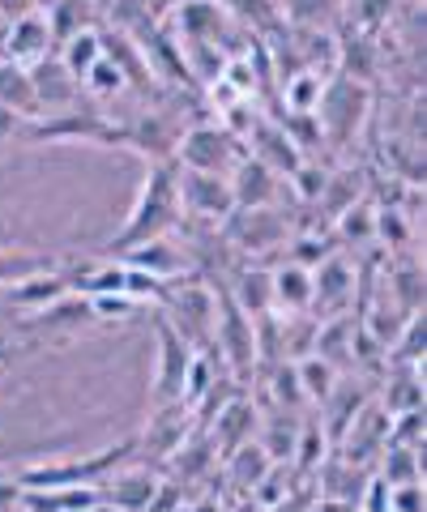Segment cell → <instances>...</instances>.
Returning a JSON list of instances; mask_svg holds the SVG:
<instances>
[{"label": "cell", "mask_w": 427, "mask_h": 512, "mask_svg": "<svg viewBox=\"0 0 427 512\" xmlns=\"http://www.w3.org/2000/svg\"><path fill=\"white\" fill-rule=\"evenodd\" d=\"M295 376H299V389H304L308 402H321V406H325V397L338 389V367L325 363V359H316V355L299 359L295 363Z\"/></svg>", "instance_id": "484cf974"}, {"label": "cell", "mask_w": 427, "mask_h": 512, "mask_svg": "<svg viewBox=\"0 0 427 512\" xmlns=\"http://www.w3.org/2000/svg\"><path fill=\"white\" fill-rule=\"evenodd\" d=\"M223 227H227L231 244L240 252H252V256L274 252L282 239H287V222L278 218L274 205H261V210H231V218Z\"/></svg>", "instance_id": "8fae6325"}, {"label": "cell", "mask_w": 427, "mask_h": 512, "mask_svg": "<svg viewBox=\"0 0 427 512\" xmlns=\"http://www.w3.org/2000/svg\"><path fill=\"white\" fill-rule=\"evenodd\" d=\"M176 188H180V210L193 222H210V227H218V222H227L231 210H235L227 175L176 167Z\"/></svg>", "instance_id": "52a82bcc"}, {"label": "cell", "mask_w": 427, "mask_h": 512, "mask_svg": "<svg viewBox=\"0 0 427 512\" xmlns=\"http://www.w3.org/2000/svg\"><path fill=\"white\" fill-rule=\"evenodd\" d=\"M223 291L235 299V308L248 312L252 320L274 308V282H270V269H261V265L240 269V274H235V282L223 286Z\"/></svg>", "instance_id": "d6986e66"}, {"label": "cell", "mask_w": 427, "mask_h": 512, "mask_svg": "<svg viewBox=\"0 0 427 512\" xmlns=\"http://www.w3.org/2000/svg\"><path fill=\"white\" fill-rule=\"evenodd\" d=\"M137 457V436L120 440V444H107L99 453H86V457H65V461H43V466H22L18 483L22 491H52V487H103L120 466H129Z\"/></svg>", "instance_id": "7a4b0ae2"}, {"label": "cell", "mask_w": 427, "mask_h": 512, "mask_svg": "<svg viewBox=\"0 0 427 512\" xmlns=\"http://www.w3.org/2000/svg\"><path fill=\"white\" fill-rule=\"evenodd\" d=\"M248 141H252V158H261L270 171H278V175H295V167L304 163V154H299L295 146H291V137L282 133V124H270V120H261V124H252V133H248Z\"/></svg>", "instance_id": "ac0fdd59"}, {"label": "cell", "mask_w": 427, "mask_h": 512, "mask_svg": "<svg viewBox=\"0 0 427 512\" xmlns=\"http://www.w3.org/2000/svg\"><path fill=\"white\" fill-rule=\"evenodd\" d=\"M368 116V86L355 82V77H338V82H325V94L316 103V120H321L325 141L334 146H351L355 128Z\"/></svg>", "instance_id": "5b68a950"}, {"label": "cell", "mask_w": 427, "mask_h": 512, "mask_svg": "<svg viewBox=\"0 0 427 512\" xmlns=\"http://www.w3.org/2000/svg\"><path fill=\"white\" fill-rule=\"evenodd\" d=\"M274 282V308L287 312V316H299L312 308V274L304 265H282L270 274Z\"/></svg>", "instance_id": "603a6c76"}, {"label": "cell", "mask_w": 427, "mask_h": 512, "mask_svg": "<svg viewBox=\"0 0 427 512\" xmlns=\"http://www.w3.org/2000/svg\"><path fill=\"white\" fill-rule=\"evenodd\" d=\"M0 107L22 120H39V103H35V86H30L26 64L0 60Z\"/></svg>", "instance_id": "7402d4cb"}, {"label": "cell", "mask_w": 427, "mask_h": 512, "mask_svg": "<svg viewBox=\"0 0 427 512\" xmlns=\"http://www.w3.org/2000/svg\"><path fill=\"white\" fill-rule=\"evenodd\" d=\"M270 466H274L270 453H265L261 444H252V440L231 453V474H235V483H240V487H257L261 478L270 474Z\"/></svg>", "instance_id": "f1b7e54d"}, {"label": "cell", "mask_w": 427, "mask_h": 512, "mask_svg": "<svg viewBox=\"0 0 427 512\" xmlns=\"http://www.w3.org/2000/svg\"><path fill=\"white\" fill-rule=\"evenodd\" d=\"M282 133L291 137V146H295L299 154H308V150H316V146L325 141L321 120H316V111H291V116L282 120Z\"/></svg>", "instance_id": "1f68e13d"}, {"label": "cell", "mask_w": 427, "mask_h": 512, "mask_svg": "<svg viewBox=\"0 0 427 512\" xmlns=\"http://www.w3.org/2000/svg\"><path fill=\"white\" fill-rule=\"evenodd\" d=\"M278 180H282V175L265 167L261 158H252V154L240 158V163L227 171L235 210H261V205H274L278 201Z\"/></svg>", "instance_id": "4fadbf2b"}, {"label": "cell", "mask_w": 427, "mask_h": 512, "mask_svg": "<svg viewBox=\"0 0 427 512\" xmlns=\"http://www.w3.org/2000/svg\"><path fill=\"white\" fill-rule=\"evenodd\" d=\"M282 13H287L291 26L321 30V26L338 13V0H282Z\"/></svg>", "instance_id": "4dcf8cb0"}, {"label": "cell", "mask_w": 427, "mask_h": 512, "mask_svg": "<svg viewBox=\"0 0 427 512\" xmlns=\"http://www.w3.org/2000/svg\"><path fill=\"white\" fill-rule=\"evenodd\" d=\"M180 120L167 111H146L137 120H124V150L141 154L146 163H176V146H180Z\"/></svg>", "instance_id": "9c48e42d"}, {"label": "cell", "mask_w": 427, "mask_h": 512, "mask_svg": "<svg viewBox=\"0 0 427 512\" xmlns=\"http://www.w3.org/2000/svg\"><path fill=\"white\" fill-rule=\"evenodd\" d=\"M73 295V274L69 269H56V265H47V269H35V274H26L18 282H9L5 291H0V312H39L47 308V303H56V299H65Z\"/></svg>", "instance_id": "ba28073f"}, {"label": "cell", "mask_w": 427, "mask_h": 512, "mask_svg": "<svg viewBox=\"0 0 427 512\" xmlns=\"http://www.w3.org/2000/svg\"><path fill=\"white\" fill-rule=\"evenodd\" d=\"M351 286H355L351 265H346L342 256H325L312 274V308H338V303H346V295H351Z\"/></svg>", "instance_id": "44dd1931"}, {"label": "cell", "mask_w": 427, "mask_h": 512, "mask_svg": "<svg viewBox=\"0 0 427 512\" xmlns=\"http://www.w3.org/2000/svg\"><path fill=\"white\" fill-rule=\"evenodd\" d=\"M342 239L346 244H368V239L376 235V214H372V205L368 201H351L342 210Z\"/></svg>", "instance_id": "d6a6232c"}, {"label": "cell", "mask_w": 427, "mask_h": 512, "mask_svg": "<svg viewBox=\"0 0 427 512\" xmlns=\"http://www.w3.org/2000/svg\"><path fill=\"white\" fill-rule=\"evenodd\" d=\"M0 52H5V60L30 69L35 60L52 52V26H47V18H39V13H18V18L9 22L5 39H0Z\"/></svg>", "instance_id": "5bb4252c"}, {"label": "cell", "mask_w": 427, "mask_h": 512, "mask_svg": "<svg viewBox=\"0 0 427 512\" xmlns=\"http://www.w3.org/2000/svg\"><path fill=\"white\" fill-rule=\"evenodd\" d=\"M291 184H295V192H299V201H308V205H321V192H325V184H329V175L316 167V163H299L295 167V175H291Z\"/></svg>", "instance_id": "74e56055"}, {"label": "cell", "mask_w": 427, "mask_h": 512, "mask_svg": "<svg viewBox=\"0 0 427 512\" xmlns=\"http://www.w3.org/2000/svg\"><path fill=\"white\" fill-rule=\"evenodd\" d=\"M99 39H103V56L124 73V82H150L154 69L146 64L141 47H137L129 35H103V30H99Z\"/></svg>", "instance_id": "cb8c5ba5"}, {"label": "cell", "mask_w": 427, "mask_h": 512, "mask_svg": "<svg viewBox=\"0 0 427 512\" xmlns=\"http://www.w3.org/2000/svg\"><path fill=\"white\" fill-rule=\"evenodd\" d=\"M22 504V483H18V478H0V512H13V508H18Z\"/></svg>", "instance_id": "7bdbcfd3"}, {"label": "cell", "mask_w": 427, "mask_h": 512, "mask_svg": "<svg viewBox=\"0 0 427 512\" xmlns=\"http://www.w3.org/2000/svg\"><path fill=\"white\" fill-rule=\"evenodd\" d=\"M274 397H278V410H299L308 402L304 389H299L295 363H287V367H278V372H274Z\"/></svg>", "instance_id": "ab89813d"}, {"label": "cell", "mask_w": 427, "mask_h": 512, "mask_svg": "<svg viewBox=\"0 0 427 512\" xmlns=\"http://www.w3.org/2000/svg\"><path fill=\"white\" fill-rule=\"evenodd\" d=\"M52 265V256L47 252H35V248H0V291H5L9 282H18L26 274H35V269H47Z\"/></svg>", "instance_id": "f546056e"}, {"label": "cell", "mask_w": 427, "mask_h": 512, "mask_svg": "<svg viewBox=\"0 0 427 512\" xmlns=\"http://www.w3.org/2000/svg\"><path fill=\"white\" fill-rule=\"evenodd\" d=\"M180 218H184V210H180V188H176V163H150L129 218H124V227L99 248V256H112L116 261V256H124L129 248L163 239L180 227Z\"/></svg>", "instance_id": "6da1fadb"}, {"label": "cell", "mask_w": 427, "mask_h": 512, "mask_svg": "<svg viewBox=\"0 0 427 512\" xmlns=\"http://www.w3.org/2000/svg\"><path fill=\"white\" fill-rule=\"evenodd\" d=\"M86 325H99L90 312V299L86 295H65L56 303H47V308L39 312H26L22 316V333H30V338L39 342H52V338H73V333H82Z\"/></svg>", "instance_id": "30bf717a"}, {"label": "cell", "mask_w": 427, "mask_h": 512, "mask_svg": "<svg viewBox=\"0 0 427 512\" xmlns=\"http://www.w3.org/2000/svg\"><path fill=\"white\" fill-rule=\"evenodd\" d=\"M154 342H158V363H154V406H176L184 402V376L197 350L188 346L176 325L158 312L154 316Z\"/></svg>", "instance_id": "8992f818"}, {"label": "cell", "mask_w": 427, "mask_h": 512, "mask_svg": "<svg viewBox=\"0 0 427 512\" xmlns=\"http://www.w3.org/2000/svg\"><path fill=\"white\" fill-rule=\"evenodd\" d=\"M176 18H180V39H188V43H210L214 47L218 39H223L231 13L218 5V0H180Z\"/></svg>", "instance_id": "e0dca14e"}, {"label": "cell", "mask_w": 427, "mask_h": 512, "mask_svg": "<svg viewBox=\"0 0 427 512\" xmlns=\"http://www.w3.org/2000/svg\"><path fill=\"white\" fill-rule=\"evenodd\" d=\"M325 73L316 69H299L287 77V86H282V103H287V111H316V103H321L325 94Z\"/></svg>", "instance_id": "4316f807"}, {"label": "cell", "mask_w": 427, "mask_h": 512, "mask_svg": "<svg viewBox=\"0 0 427 512\" xmlns=\"http://www.w3.org/2000/svg\"><path fill=\"white\" fill-rule=\"evenodd\" d=\"M252 427H257V410H252L244 397H231V402L218 406V419H214V448L223 453H235L240 444L252 440Z\"/></svg>", "instance_id": "ffe728a7"}, {"label": "cell", "mask_w": 427, "mask_h": 512, "mask_svg": "<svg viewBox=\"0 0 427 512\" xmlns=\"http://www.w3.org/2000/svg\"><path fill=\"white\" fill-rule=\"evenodd\" d=\"M0 363H5V359H0Z\"/></svg>", "instance_id": "ee69618b"}, {"label": "cell", "mask_w": 427, "mask_h": 512, "mask_svg": "<svg viewBox=\"0 0 427 512\" xmlns=\"http://www.w3.org/2000/svg\"><path fill=\"white\" fill-rule=\"evenodd\" d=\"M184 256H188V252H180L176 244H171V235H163V239H150V244H141V248H129V252L120 256V261L133 265V269H146V274L163 278V282H176V278L193 274Z\"/></svg>", "instance_id": "2e32d148"}, {"label": "cell", "mask_w": 427, "mask_h": 512, "mask_svg": "<svg viewBox=\"0 0 427 512\" xmlns=\"http://www.w3.org/2000/svg\"><path fill=\"white\" fill-rule=\"evenodd\" d=\"M30 86H35V103H39V111H47V116H52V111H73V103H77V77L65 69V64H60V56H52L47 52L43 60H35L30 64Z\"/></svg>", "instance_id": "7c38bea8"}, {"label": "cell", "mask_w": 427, "mask_h": 512, "mask_svg": "<svg viewBox=\"0 0 427 512\" xmlns=\"http://www.w3.org/2000/svg\"><path fill=\"white\" fill-rule=\"evenodd\" d=\"M389 512H423V487L419 483L389 487Z\"/></svg>", "instance_id": "b9f144b4"}, {"label": "cell", "mask_w": 427, "mask_h": 512, "mask_svg": "<svg viewBox=\"0 0 427 512\" xmlns=\"http://www.w3.org/2000/svg\"><path fill=\"white\" fill-rule=\"evenodd\" d=\"M385 444L423 448V410H402V414H393V427H389Z\"/></svg>", "instance_id": "8d00e7d4"}, {"label": "cell", "mask_w": 427, "mask_h": 512, "mask_svg": "<svg viewBox=\"0 0 427 512\" xmlns=\"http://www.w3.org/2000/svg\"><path fill=\"white\" fill-rule=\"evenodd\" d=\"M103 56V39H99V30L86 26V30H77V35L65 39V47H60V64L82 82V77L90 73V64Z\"/></svg>", "instance_id": "d4e9b609"}, {"label": "cell", "mask_w": 427, "mask_h": 512, "mask_svg": "<svg viewBox=\"0 0 427 512\" xmlns=\"http://www.w3.org/2000/svg\"><path fill=\"white\" fill-rule=\"evenodd\" d=\"M223 9L231 13V18L248 22L252 30H265V35H270V30H278V9L270 5V0H227Z\"/></svg>", "instance_id": "d590c367"}, {"label": "cell", "mask_w": 427, "mask_h": 512, "mask_svg": "<svg viewBox=\"0 0 427 512\" xmlns=\"http://www.w3.org/2000/svg\"><path fill=\"white\" fill-rule=\"evenodd\" d=\"M90 312L94 320H129L141 312V303L129 295H90Z\"/></svg>", "instance_id": "f35d334b"}, {"label": "cell", "mask_w": 427, "mask_h": 512, "mask_svg": "<svg viewBox=\"0 0 427 512\" xmlns=\"http://www.w3.org/2000/svg\"><path fill=\"white\" fill-rule=\"evenodd\" d=\"M158 495V478L146 470V466H120L112 474V483L103 487V500L107 508L116 512H146Z\"/></svg>", "instance_id": "9a60e30c"}, {"label": "cell", "mask_w": 427, "mask_h": 512, "mask_svg": "<svg viewBox=\"0 0 427 512\" xmlns=\"http://www.w3.org/2000/svg\"><path fill=\"white\" fill-rule=\"evenodd\" d=\"M240 158H244L240 137L227 124H193L188 133H180V146H176V167H188V171L227 175Z\"/></svg>", "instance_id": "277c9868"}, {"label": "cell", "mask_w": 427, "mask_h": 512, "mask_svg": "<svg viewBox=\"0 0 427 512\" xmlns=\"http://www.w3.org/2000/svg\"><path fill=\"white\" fill-rule=\"evenodd\" d=\"M398 0H351V9H355V22L363 30H376V26H385L389 22V13Z\"/></svg>", "instance_id": "60d3db41"}, {"label": "cell", "mask_w": 427, "mask_h": 512, "mask_svg": "<svg viewBox=\"0 0 427 512\" xmlns=\"http://www.w3.org/2000/svg\"><path fill=\"white\" fill-rule=\"evenodd\" d=\"M385 487H406V483H419L423 470H419V448H402V444H385V466H381Z\"/></svg>", "instance_id": "83f0119b"}, {"label": "cell", "mask_w": 427, "mask_h": 512, "mask_svg": "<svg viewBox=\"0 0 427 512\" xmlns=\"http://www.w3.org/2000/svg\"><path fill=\"white\" fill-rule=\"evenodd\" d=\"M82 86L94 94V99H112V94H120V90L129 86V82H124V73L116 69L112 60H107V56H99V60L90 64V73L82 77Z\"/></svg>", "instance_id": "e575fe53"}, {"label": "cell", "mask_w": 427, "mask_h": 512, "mask_svg": "<svg viewBox=\"0 0 427 512\" xmlns=\"http://www.w3.org/2000/svg\"><path fill=\"white\" fill-rule=\"evenodd\" d=\"M30 141H56V146H103V150H124V124L99 116V111H56L47 120H26L18 128Z\"/></svg>", "instance_id": "3957f363"}, {"label": "cell", "mask_w": 427, "mask_h": 512, "mask_svg": "<svg viewBox=\"0 0 427 512\" xmlns=\"http://www.w3.org/2000/svg\"><path fill=\"white\" fill-rule=\"evenodd\" d=\"M393 397H385V410L389 414H402V410H423V384H419V372L406 363V372L393 380Z\"/></svg>", "instance_id": "836d02e7"}]
</instances>
